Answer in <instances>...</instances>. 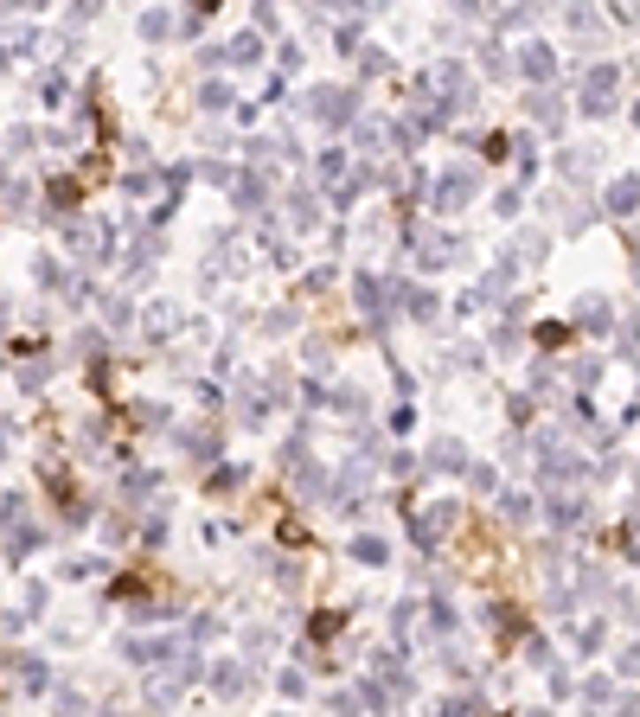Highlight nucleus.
<instances>
[{"instance_id":"f257e3e1","label":"nucleus","mask_w":640,"mask_h":717,"mask_svg":"<svg viewBox=\"0 0 640 717\" xmlns=\"http://www.w3.org/2000/svg\"><path fill=\"white\" fill-rule=\"evenodd\" d=\"M640 205V173H621V180H608V212L615 218H628Z\"/></svg>"},{"instance_id":"f03ea898","label":"nucleus","mask_w":640,"mask_h":717,"mask_svg":"<svg viewBox=\"0 0 640 717\" xmlns=\"http://www.w3.org/2000/svg\"><path fill=\"white\" fill-rule=\"evenodd\" d=\"M519 71L531 77V84H545V77L557 71V51H551V45H525V51H519Z\"/></svg>"},{"instance_id":"7ed1b4c3","label":"nucleus","mask_w":640,"mask_h":717,"mask_svg":"<svg viewBox=\"0 0 640 717\" xmlns=\"http://www.w3.org/2000/svg\"><path fill=\"white\" fill-rule=\"evenodd\" d=\"M468 199H474V173H448V180H442V199H436V205H448V212H455V205H468Z\"/></svg>"},{"instance_id":"20e7f679","label":"nucleus","mask_w":640,"mask_h":717,"mask_svg":"<svg viewBox=\"0 0 640 717\" xmlns=\"http://www.w3.org/2000/svg\"><path fill=\"white\" fill-rule=\"evenodd\" d=\"M353 558H359V564H385L391 551H385V538H359V544H353Z\"/></svg>"},{"instance_id":"39448f33","label":"nucleus","mask_w":640,"mask_h":717,"mask_svg":"<svg viewBox=\"0 0 640 717\" xmlns=\"http://www.w3.org/2000/svg\"><path fill=\"white\" fill-rule=\"evenodd\" d=\"M499 513L513 519V526H525V519H531V500H525V493H506V500H499Z\"/></svg>"},{"instance_id":"423d86ee","label":"nucleus","mask_w":640,"mask_h":717,"mask_svg":"<svg viewBox=\"0 0 640 717\" xmlns=\"http://www.w3.org/2000/svg\"><path fill=\"white\" fill-rule=\"evenodd\" d=\"M551 519L557 526H583V500H551Z\"/></svg>"},{"instance_id":"0eeeda50","label":"nucleus","mask_w":640,"mask_h":717,"mask_svg":"<svg viewBox=\"0 0 640 717\" xmlns=\"http://www.w3.org/2000/svg\"><path fill=\"white\" fill-rule=\"evenodd\" d=\"M231 58H237V65H250V58H263V39H256V33H244V39H237V45H231Z\"/></svg>"},{"instance_id":"6e6552de","label":"nucleus","mask_w":640,"mask_h":717,"mask_svg":"<svg viewBox=\"0 0 640 717\" xmlns=\"http://www.w3.org/2000/svg\"><path fill=\"white\" fill-rule=\"evenodd\" d=\"M621 551H628V558L640 564V513H634V519H628V526H621Z\"/></svg>"},{"instance_id":"1a4fd4ad","label":"nucleus","mask_w":640,"mask_h":717,"mask_svg":"<svg viewBox=\"0 0 640 717\" xmlns=\"http://www.w3.org/2000/svg\"><path fill=\"white\" fill-rule=\"evenodd\" d=\"M564 340H570L564 320H545V327H538V346H564Z\"/></svg>"},{"instance_id":"9d476101","label":"nucleus","mask_w":640,"mask_h":717,"mask_svg":"<svg viewBox=\"0 0 640 717\" xmlns=\"http://www.w3.org/2000/svg\"><path fill=\"white\" fill-rule=\"evenodd\" d=\"M51 205L71 212V205H77V186H71V180H58V186H51Z\"/></svg>"},{"instance_id":"9b49d317","label":"nucleus","mask_w":640,"mask_h":717,"mask_svg":"<svg viewBox=\"0 0 640 717\" xmlns=\"http://www.w3.org/2000/svg\"><path fill=\"white\" fill-rule=\"evenodd\" d=\"M339 621H346L339 609H327V615H314V634H320V641H327V634H339Z\"/></svg>"},{"instance_id":"f8f14e48","label":"nucleus","mask_w":640,"mask_h":717,"mask_svg":"<svg viewBox=\"0 0 640 717\" xmlns=\"http://www.w3.org/2000/svg\"><path fill=\"white\" fill-rule=\"evenodd\" d=\"M621 673H640V647H628V653H621Z\"/></svg>"},{"instance_id":"ddd939ff","label":"nucleus","mask_w":640,"mask_h":717,"mask_svg":"<svg viewBox=\"0 0 640 717\" xmlns=\"http://www.w3.org/2000/svg\"><path fill=\"white\" fill-rule=\"evenodd\" d=\"M193 7H199V13H218V0H193Z\"/></svg>"},{"instance_id":"4468645a","label":"nucleus","mask_w":640,"mask_h":717,"mask_svg":"<svg viewBox=\"0 0 640 717\" xmlns=\"http://www.w3.org/2000/svg\"><path fill=\"white\" fill-rule=\"evenodd\" d=\"M634 122H640V103H634Z\"/></svg>"}]
</instances>
